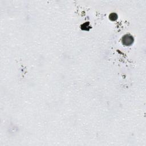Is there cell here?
<instances>
[{
  "instance_id": "cell-1",
  "label": "cell",
  "mask_w": 146,
  "mask_h": 146,
  "mask_svg": "<svg viewBox=\"0 0 146 146\" xmlns=\"http://www.w3.org/2000/svg\"><path fill=\"white\" fill-rule=\"evenodd\" d=\"M133 41V37L128 34L125 35L122 38V43L125 46H129L131 45Z\"/></svg>"
}]
</instances>
